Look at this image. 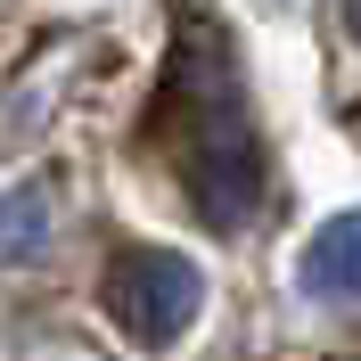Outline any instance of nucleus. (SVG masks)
I'll use <instances>...</instances> for the list:
<instances>
[{"instance_id":"obj_3","label":"nucleus","mask_w":361,"mask_h":361,"mask_svg":"<svg viewBox=\"0 0 361 361\" xmlns=\"http://www.w3.org/2000/svg\"><path fill=\"white\" fill-rule=\"evenodd\" d=\"M295 279H304V295H320V304H361V205L312 230Z\"/></svg>"},{"instance_id":"obj_2","label":"nucleus","mask_w":361,"mask_h":361,"mask_svg":"<svg viewBox=\"0 0 361 361\" xmlns=\"http://www.w3.org/2000/svg\"><path fill=\"white\" fill-rule=\"evenodd\" d=\"M189 197H197V214L214 230H238L255 214V197H263V148H255L247 115L230 107H205L197 132H189Z\"/></svg>"},{"instance_id":"obj_1","label":"nucleus","mask_w":361,"mask_h":361,"mask_svg":"<svg viewBox=\"0 0 361 361\" xmlns=\"http://www.w3.org/2000/svg\"><path fill=\"white\" fill-rule=\"evenodd\" d=\"M99 304H107V320L123 329L132 345H173L189 320H197V304H205V279H197V263L189 255H173V247H123L107 263V279H99Z\"/></svg>"},{"instance_id":"obj_4","label":"nucleus","mask_w":361,"mask_h":361,"mask_svg":"<svg viewBox=\"0 0 361 361\" xmlns=\"http://www.w3.org/2000/svg\"><path fill=\"white\" fill-rule=\"evenodd\" d=\"M49 214H58V205H49L42 180L17 189V197H0V263H25V255L42 247V238H49Z\"/></svg>"},{"instance_id":"obj_5","label":"nucleus","mask_w":361,"mask_h":361,"mask_svg":"<svg viewBox=\"0 0 361 361\" xmlns=\"http://www.w3.org/2000/svg\"><path fill=\"white\" fill-rule=\"evenodd\" d=\"M345 25H353V42H361V0H345Z\"/></svg>"}]
</instances>
